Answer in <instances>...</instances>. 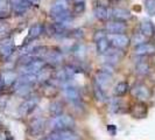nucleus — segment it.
Returning a JSON list of instances; mask_svg holds the SVG:
<instances>
[{
	"mask_svg": "<svg viewBox=\"0 0 155 140\" xmlns=\"http://www.w3.org/2000/svg\"><path fill=\"white\" fill-rule=\"evenodd\" d=\"M33 86L34 85L23 83V82H20V81L16 79L15 82H14V91H15L16 95H19L21 97H28L31 93Z\"/></svg>",
	"mask_w": 155,
	"mask_h": 140,
	"instance_id": "nucleus-15",
	"label": "nucleus"
},
{
	"mask_svg": "<svg viewBox=\"0 0 155 140\" xmlns=\"http://www.w3.org/2000/svg\"><path fill=\"white\" fill-rule=\"evenodd\" d=\"M93 13H94V16H96L98 20H101V21H106V20H107V18L111 16V9L109 11L105 6H103V5H98V6H96V7H94Z\"/></svg>",
	"mask_w": 155,
	"mask_h": 140,
	"instance_id": "nucleus-22",
	"label": "nucleus"
},
{
	"mask_svg": "<svg viewBox=\"0 0 155 140\" xmlns=\"http://www.w3.org/2000/svg\"><path fill=\"white\" fill-rule=\"evenodd\" d=\"M148 113L147 105L145 104V102H137L135 104H133L132 108H131V115L134 118H138V119H142V118H146Z\"/></svg>",
	"mask_w": 155,
	"mask_h": 140,
	"instance_id": "nucleus-13",
	"label": "nucleus"
},
{
	"mask_svg": "<svg viewBox=\"0 0 155 140\" xmlns=\"http://www.w3.org/2000/svg\"><path fill=\"white\" fill-rule=\"evenodd\" d=\"M5 85H6V83H5V78H4V75H1V74H0V91H2V90H4Z\"/></svg>",
	"mask_w": 155,
	"mask_h": 140,
	"instance_id": "nucleus-35",
	"label": "nucleus"
},
{
	"mask_svg": "<svg viewBox=\"0 0 155 140\" xmlns=\"http://www.w3.org/2000/svg\"><path fill=\"white\" fill-rule=\"evenodd\" d=\"M131 90V86L127 82L121 81V82H118L114 88H113V95L114 97H123L126 93Z\"/></svg>",
	"mask_w": 155,
	"mask_h": 140,
	"instance_id": "nucleus-21",
	"label": "nucleus"
},
{
	"mask_svg": "<svg viewBox=\"0 0 155 140\" xmlns=\"http://www.w3.org/2000/svg\"><path fill=\"white\" fill-rule=\"evenodd\" d=\"M112 68H113L112 65L106 64L103 69L97 71L96 77H94V83H97L103 89H105L107 85H110V83L112 82V72H113Z\"/></svg>",
	"mask_w": 155,
	"mask_h": 140,
	"instance_id": "nucleus-3",
	"label": "nucleus"
},
{
	"mask_svg": "<svg viewBox=\"0 0 155 140\" xmlns=\"http://www.w3.org/2000/svg\"><path fill=\"white\" fill-rule=\"evenodd\" d=\"M46 65V62L42 58H35L31 61L29 63L23 64L21 70L22 74H29V75H38L40 71L42 70V68Z\"/></svg>",
	"mask_w": 155,
	"mask_h": 140,
	"instance_id": "nucleus-7",
	"label": "nucleus"
},
{
	"mask_svg": "<svg viewBox=\"0 0 155 140\" xmlns=\"http://www.w3.org/2000/svg\"><path fill=\"white\" fill-rule=\"evenodd\" d=\"M8 7V2L6 0H0V12H6Z\"/></svg>",
	"mask_w": 155,
	"mask_h": 140,
	"instance_id": "nucleus-34",
	"label": "nucleus"
},
{
	"mask_svg": "<svg viewBox=\"0 0 155 140\" xmlns=\"http://www.w3.org/2000/svg\"><path fill=\"white\" fill-rule=\"evenodd\" d=\"M42 60L46 62V64L48 65H51V67H55V65H58L61 64L63 61V54L56 48H51V49H48L47 48L46 53L42 56Z\"/></svg>",
	"mask_w": 155,
	"mask_h": 140,
	"instance_id": "nucleus-5",
	"label": "nucleus"
},
{
	"mask_svg": "<svg viewBox=\"0 0 155 140\" xmlns=\"http://www.w3.org/2000/svg\"><path fill=\"white\" fill-rule=\"evenodd\" d=\"M13 53H14V46L12 43V40L4 41V43H1V48H0V55L4 58H8Z\"/></svg>",
	"mask_w": 155,
	"mask_h": 140,
	"instance_id": "nucleus-23",
	"label": "nucleus"
},
{
	"mask_svg": "<svg viewBox=\"0 0 155 140\" xmlns=\"http://www.w3.org/2000/svg\"><path fill=\"white\" fill-rule=\"evenodd\" d=\"M6 29H7V26H6L5 23H0V33L6 32Z\"/></svg>",
	"mask_w": 155,
	"mask_h": 140,
	"instance_id": "nucleus-37",
	"label": "nucleus"
},
{
	"mask_svg": "<svg viewBox=\"0 0 155 140\" xmlns=\"http://www.w3.org/2000/svg\"><path fill=\"white\" fill-rule=\"evenodd\" d=\"M67 9H69L67 0H56L50 7V15L54 19L56 15H58L60 13H62Z\"/></svg>",
	"mask_w": 155,
	"mask_h": 140,
	"instance_id": "nucleus-17",
	"label": "nucleus"
},
{
	"mask_svg": "<svg viewBox=\"0 0 155 140\" xmlns=\"http://www.w3.org/2000/svg\"><path fill=\"white\" fill-rule=\"evenodd\" d=\"M121 101H120V97H116V98H112L111 101L109 102V109L110 111L112 112H120V109H121Z\"/></svg>",
	"mask_w": 155,
	"mask_h": 140,
	"instance_id": "nucleus-27",
	"label": "nucleus"
},
{
	"mask_svg": "<svg viewBox=\"0 0 155 140\" xmlns=\"http://www.w3.org/2000/svg\"><path fill=\"white\" fill-rule=\"evenodd\" d=\"M45 130H46V120L41 117L33 119L28 127V132L31 137H39L45 132Z\"/></svg>",
	"mask_w": 155,
	"mask_h": 140,
	"instance_id": "nucleus-8",
	"label": "nucleus"
},
{
	"mask_svg": "<svg viewBox=\"0 0 155 140\" xmlns=\"http://www.w3.org/2000/svg\"><path fill=\"white\" fill-rule=\"evenodd\" d=\"M107 40L110 41V45L113 47V48H117V49H125L127 48L131 40L130 38L124 34V33H120V34H107Z\"/></svg>",
	"mask_w": 155,
	"mask_h": 140,
	"instance_id": "nucleus-6",
	"label": "nucleus"
},
{
	"mask_svg": "<svg viewBox=\"0 0 155 140\" xmlns=\"http://www.w3.org/2000/svg\"><path fill=\"white\" fill-rule=\"evenodd\" d=\"M96 47H97V53L98 54L105 55L110 49L111 45H110V41L107 40V38H104V39L96 41Z\"/></svg>",
	"mask_w": 155,
	"mask_h": 140,
	"instance_id": "nucleus-25",
	"label": "nucleus"
},
{
	"mask_svg": "<svg viewBox=\"0 0 155 140\" xmlns=\"http://www.w3.org/2000/svg\"><path fill=\"white\" fill-rule=\"evenodd\" d=\"M107 131L111 132L112 134H114L116 131H117V127L114 126V125H107Z\"/></svg>",
	"mask_w": 155,
	"mask_h": 140,
	"instance_id": "nucleus-36",
	"label": "nucleus"
},
{
	"mask_svg": "<svg viewBox=\"0 0 155 140\" xmlns=\"http://www.w3.org/2000/svg\"><path fill=\"white\" fill-rule=\"evenodd\" d=\"M48 138L53 140H81L76 133L72 130H58L53 131L48 135Z\"/></svg>",
	"mask_w": 155,
	"mask_h": 140,
	"instance_id": "nucleus-9",
	"label": "nucleus"
},
{
	"mask_svg": "<svg viewBox=\"0 0 155 140\" xmlns=\"http://www.w3.org/2000/svg\"><path fill=\"white\" fill-rule=\"evenodd\" d=\"M132 93L133 98H135L138 102H147L152 97V90L146 84L138 83L130 90Z\"/></svg>",
	"mask_w": 155,
	"mask_h": 140,
	"instance_id": "nucleus-4",
	"label": "nucleus"
},
{
	"mask_svg": "<svg viewBox=\"0 0 155 140\" xmlns=\"http://www.w3.org/2000/svg\"><path fill=\"white\" fill-rule=\"evenodd\" d=\"M76 125V122L74 119V117L70 115H60V116L53 117V119L50 120L49 126L53 131H58V130H72Z\"/></svg>",
	"mask_w": 155,
	"mask_h": 140,
	"instance_id": "nucleus-1",
	"label": "nucleus"
},
{
	"mask_svg": "<svg viewBox=\"0 0 155 140\" xmlns=\"http://www.w3.org/2000/svg\"><path fill=\"white\" fill-rule=\"evenodd\" d=\"M111 16L114 20L126 21V20L132 18V13L125 8H113V9H111Z\"/></svg>",
	"mask_w": 155,
	"mask_h": 140,
	"instance_id": "nucleus-19",
	"label": "nucleus"
},
{
	"mask_svg": "<svg viewBox=\"0 0 155 140\" xmlns=\"http://www.w3.org/2000/svg\"><path fill=\"white\" fill-rule=\"evenodd\" d=\"M9 6L13 13L15 14H23L33 6L27 0H9Z\"/></svg>",
	"mask_w": 155,
	"mask_h": 140,
	"instance_id": "nucleus-11",
	"label": "nucleus"
},
{
	"mask_svg": "<svg viewBox=\"0 0 155 140\" xmlns=\"http://www.w3.org/2000/svg\"><path fill=\"white\" fill-rule=\"evenodd\" d=\"M43 31H45V27L41 23H35L34 26H31L29 32H28V35H27V38L25 40L26 41L25 45H28V43H31V41H34L38 38H40L42 35Z\"/></svg>",
	"mask_w": 155,
	"mask_h": 140,
	"instance_id": "nucleus-14",
	"label": "nucleus"
},
{
	"mask_svg": "<svg viewBox=\"0 0 155 140\" xmlns=\"http://www.w3.org/2000/svg\"><path fill=\"white\" fill-rule=\"evenodd\" d=\"M75 2L77 4V2H85V0H75Z\"/></svg>",
	"mask_w": 155,
	"mask_h": 140,
	"instance_id": "nucleus-39",
	"label": "nucleus"
},
{
	"mask_svg": "<svg viewBox=\"0 0 155 140\" xmlns=\"http://www.w3.org/2000/svg\"><path fill=\"white\" fill-rule=\"evenodd\" d=\"M93 96H94L96 101L99 102V103H105V102L109 101V98L106 96V92H105V89L101 88L94 82H93Z\"/></svg>",
	"mask_w": 155,
	"mask_h": 140,
	"instance_id": "nucleus-24",
	"label": "nucleus"
},
{
	"mask_svg": "<svg viewBox=\"0 0 155 140\" xmlns=\"http://www.w3.org/2000/svg\"><path fill=\"white\" fill-rule=\"evenodd\" d=\"M43 140H53V139H50V138H48V137H47V138H45Z\"/></svg>",
	"mask_w": 155,
	"mask_h": 140,
	"instance_id": "nucleus-40",
	"label": "nucleus"
},
{
	"mask_svg": "<svg viewBox=\"0 0 155 140\" xmlns=\"http://www.w3.org/2000/svg\"><path fill=\"white\" fill-rule=\"evenodd\" d=\"M63 93H64V97L71 103V104H75L77 105L81 103V92L76 86L72 85H65L63 88Z\"/></svg>",
	"mask_w": 155,
	"mask_h": 140,
	"instance_id": "nucleus-10",
	"label": "nucleus"
},
{
	"mask_svg": "<svg viewBox=\"0 0 155 140\" xmlns=\"http://www.w3.org/2000/svg\"><path fill=\"white\" fill-rule=\"evenodd\" d=\"M154 25L149 20H142L141 23H140V33L142 35H145L147 39L154 36Z\"/></svg>",
	"mask_w": 155,
	"mask_h": 140,
	"instance_id": "nucleus-20",
	"label": "nucleus"
},
{
	"mask_svg": "<svg viewBox=\"0 0 155 140\" xmlns=\"http://www.w3.org/2000/svg\"><path fill=\"white\" fill-rule=\"evenodd\" d=\"M26 98L27 99H25L19 106V115L21 117H27L33 113L40 103L39 96H28Z\"/></svg>",
	"mask_w": 155,
	"mask_h": 140,
	"instance_id": "nucleus-2",
	"label": "nucleus"
},
{
	"mask_svg": "<svg viewBox=\"0 0 155 140\" xmlns=\"http://www.w3.org/2000/svg\"><path fill=\"white\" fill-rule=\"evenodd\" d=\"M53 76H54V71L51 70V65H48V64H46V65L42 68V70L36 75L38 82L42 83V84H45L47 82L51 81V79H53Z\"/></svg>",
	"mask_w": 155,
	"mask_h": 140,
	"instance_id": "nucleus-16",
	"label": "nucleus"
},
{
	"mask_svg": "<svg viewBox=\"0 0 155 140\" xmlns=\"http://www.w3.org/2000/svg\"><path fill=\"white\" fill-rule=\"evenodd\" d=\"M106 36H107V34L104 31H97L94 33V35H93V40H94V42H96V41L104 39V38H106Z\"/></svg>",
	"mask_w": 155,
	"mask_h": 140,
	"instance_id": "nucleus-33",
	"label": "nucleus"
},
{
	"mask_svg": "<svg viewBox=\"0 0 155 140\" xmlns=\"http://www.w3.org/2000/svg\"><path fill=\"white\" fill-rule=\"evenodd\" d=\"M105 29L106 32H109V34H120L127 31V25L124 21H119V20L109 21L105 26Z\"/></svg>",
	"mask_w": 155,
	"mask_h": 140,
	"instance_id": "nucleus-12",
	"label": "nucleus"
},
{
	"mask_svg": "<svg viewBox=\"0 0 155 140\" xmlns=\"http://www.w3.org/2000/svg\"><path fill=\"white\" fill-rule=\"evenodd\" d=\"M27 1H28V2H31V5H39L41 0H27Z\"/></svg>",
	"mask_w": 155,
	"mask_h": 140,
	"instance_id": "nucleus-38",
	"label": "nucleus"
},
{
	"mask_svg": "<svg viewBox=\"0 0 155 140\" xmlns=\"http://www.w3.org/2000/svg\"><path fill=\"white\" fill-rule=\"evenodd\" d=\"M145 8L149 15H155V0H146Z\"/></svg>",
	"mask_w": 155,
	"mask_h": 140,
	"instance_id": "nucleus-31",
	"label": "nucleus"
},
{
	"mask_svg": "<svg viewBox=\"0 0 155 140\" xmlns=\"http://www.w3.org/2000/svg\"><path fill=\"white\" fill-rule=\"evenodd\" d=\"M132 43L134 46H140V45H142V43H146L147 42V38L145 36V35H142L141 33H137V34H134V36L132 38Z\"/></svg>",
	"mask_w": 155,
	"mask_h": 140,
	"instance_id": "nucleus-30",
	"label": "nucleus"
},
{
	"mask_svg": "<svg viewBox=\"0 0 155 140\" xmlns=\"http://www.w3.org/2000/svg\"><path fill=\"white\" fill-rule=\"evenodd\" d=\"M85 47L84 45H82V43H78L76 46L74 47V49H72V53L75 56H77L79 60H82V58H84V56H85Z\"/></svg>",
	"mask_w": 155,
	"mask_h": 140,
	"instance_id": "nucleus-29",
	"label": "nucleus"
},
{
	"mask_svg": "<svg viewBox=\"0 0 155 140\" xmlns=\"http://www.w3.org/2000/svg\"><path fill=\"white\" fill-rule=\"evenodd\" d=\"M84 11H85V2H77L74 7V13L76 14H82L84 13Z\"/></svg>",
	"mask_w": 155,
	"mask_h": 140,
	"instance_id": "nucleus-32",
	"label": "nucleus"
},
{
	"mask_svg": "<svg viewBox=\"0 0 155 140\" xmlns=\"http://www.w3.org/2000/svg\"><path fill=\"white\" fill-rule=\"evenodd\" d=\"M135 71H137V74H139L141 76H145L149 72V64L147 62H143V61L139 62L135 67Z\"/></svg>",
	"mask_w": 155,
	"mask_h": 140,
	"instance_id": "nucleus-28",
	"label": "nucleus"
},
{
	"mask_svg": "<svg viewBox=\"0 0 155 140\" xmlns=\"http://www.w3.org/2000/svg\"><path fill=\"white\" fill-rule=\"evenodd\" d=\"M49 113L53 117L60 116L63 113V104L61 102L55 101L49 105Z\"/></svg>",
	"mask_w": 155,
	"mask_h": 140,
	"instance_id": "nucleus-26",
	"label": "nucleus"
},
{
	"mask_svg": "<svg viewBox=\"0 0 155 140\" xmlns=\"http://www.w3.org/2000/svg\"><path fill=\"white\" fill-rule=\"evenodd\" d=\"M134 54L137 56H148V55L155 54V46L150 45V43H142L140 46H137L135 49H134Z\"/></svg>",
	"mask_w": 155,
	"mask_h": 140,
	"instance_id": "nucleus-18",
	"label": "nucleus"
}]
</instances>
